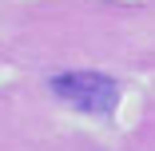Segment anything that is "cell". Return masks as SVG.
Here are the masks:
<instances>
[{
  "label": "cell",
  "mask_w": 155,
  "mask_h": 151,
  "mask_svg": "<svg viewBox=\"0 0 155 151\" xmlns=\"http://www.w3.org/2000/svg\"><path fill=\"white\" fill-rule=\"evenodd\" d=\"M52 92L64 103L84 107L91 115H111L119 103V84L104 72H64L52 80Z\"/></svg>",
  "instance_id": "obj_1"
}]
</instances>
